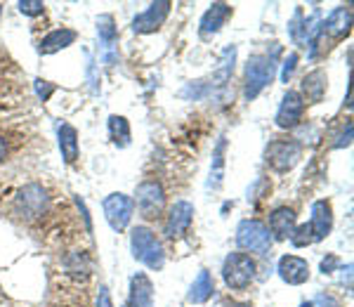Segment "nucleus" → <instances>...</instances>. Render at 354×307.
<instances>
[{
  "label": "nucleus",
  "instance_id": "obj_9",
  "mask_svg": "<svg viewBox=\"0 0 354 307\" xmlns=\"http://www.w3.org/2000/svg\"><path fill=\"white\" fill-rule=\"evenodd\" d=\"M170 8L173 3L168 0H158V3H151L149 8L145 10L142 15H137L133 19V31L135 33H153L163 26V21L168 19L170 15Z\"/></svg>",
  "mask_w": 354,
  "mask_h": 307
},
{
  "label": "nucleus",
  "instance_id": "obj_13",
  "mask_svg": "<svg viewBox=\"0 0 354 307\" xmlns=\"http://www.w3.org/2000/svg\"><path fill=\"white\" fill-rule=\"evenodd\" d=\"M295 225H298V215H295L293 208L288 206H279L274 208L270 213V234L274 239H279V241H286V239H290V234H293Z\"/></svg>",
  "mask_w": 354,
  "mask_h": 307
},
{
  "label": "nucleus",
  "instance_id": "obj_27",
  "mask_svg": "<svg viewBox=\"0 0 354 307\" xmlns=\"http://www.w3.org/2000/svg\"><path fill=\"white\" fill-rule=\"evenodd\" d=\"M312 307H342L340 300L330 293H319L317 298L312 300Z\"/></svg>",
  "mask_w": 354,
  "mask_h": 307
},
{
  "label": "nucleus",
  "instance_id": "obj_8",
  "mask_svg": "<svg viewBox=\"0 0 354 307\" xmlns=\"http://www.w3.org/2000/svg\"><path fill=\"white\" fill-rule=\"evenodd\" d=\"M133 210H135V203L128 194L116 192V194L104 198V218H106V223H109V227L113 232H123L125 227L130 225V220H133Z\"/></svg>",
  "mask_w": 354,
  "mask_h": 307
},
{
  "label": "nucleus",
  "instance_id": "obj_33",
  "mask_svg": "<svg viewBox=\"0 0 354 307\" xmlns=\"http://www.w3.org/2000/svg\"><path fill=\"white\" fill-rule=\"evenodd\" d=\"M5 156H8V142H5V138L0 135V163L5 161Z\"/></svg>",
  "mask_w": 354,
  "mask_h": 307
},
{
  "label": "nucleus",
  "instance_id": "obj_5",
  "mask_svg": "<svg viewBox=\"0 0 354 307\" xmlns=\"http://www.w3.org/2000/svg\"><path fill=\"white\" fill-rule=\"evenodd\" d=\"M274 57L270 55H253L245 64V100H255L274 78Z\"/></svg>",
  "mask_w": 354,
  "mask_h": 307
},
{
  "label": "nucleus",
  "instance_id": "obj_4",
  "mask_svg": "<svg viewBox=\"0 0 354 307\" xmlns=\"http://www.w3.org/2000/svg\"><path fill=\"white\" fill-rule=\"evenodd\" d=\"M48 203H50V196H48V192H45V187L31 182V185L21 187L19 194H17L15 213L19 215L24 223H33V220L43 218V215L48 213Z\"/></svg>",
  "mask_w": 354,
  "mask_h": 307
},
{
  "label": "nucleus",
  "instance_id": "obj_25",
  "mask_svg": "<svg viewBox=\"0 0 354 307\" xmlns=\"http://www.w3.org/2000/svg\"><path fill=\"white\" fill-rule=\"evenodd\" d=\"M97 31H100V38L104 41L106 48H111L113 38H116V28H113V19L109 15L100 17V21H97Z\"/></svg>",
  "mask_w": 354,
  "mask_h": 307
},
{
  "label": "nucleus",
  "instance_id": "obj_12",
  "mask_svg": "<svg viewBox=\"0 0 354 307\" xmlns=\"http://www.w3.org/2000/svg\"><path fill=\"white\" fill-rule=\"evenodd\" d=\"M279 277L283 281L290 283V286H300L310 279V265H307L305 258H298V255H283L279 260V267H277Z\"/></svg>",
  "mask_w": 354,
  "mask_h": 307
},
{
  "label": "nucleus",
  "instance_id": "obj_17",
  "mask_svg": "<svg viewBox=\"0 0 354 307\" xmlns=\"http://www.w3.org/2000/svg\"><path fill=\"white\" fill-rule=\"evenodd\" d=\"M324 95H326V73L322 69H314L312 73H307V76L302 78L300 97L305 102H310V104H319V102L324 100Z\"/></svg>",
  "mask_w": 354,
  "mask_h": 307
},
{
  "label": "nucleus",
  "instance_id": "obj_16",
  "mask_svg": "<svg viewBox=\"0 0 354 307\" xmlns=\"http://www.w3.org/2000/svg\"><path fill=\"white\" fill-rule=\"evenodd\" d=\"M232 17V8L227 3H213L205 15L201 17V36H210V33H218L222 26L227 24V19Z\"/></svg>",
  "mask_w": 354,
  "mask_h": 307
},
{
  "label": "nucleus",
  "instance_id": "obj_31",
  "mask_svg": "<svg viewBox=\"0 0 354 307\" xmlns=\"http://www.w3.org/2000/svg\"><path fill=\"white\" fill-rule=\"evenodd\" d=\"M335 265H338V258H335V255H328V258L322 260V272H324V275H330Z\"/></svg>",
  "mask_w": 354,
  "mask_h": 307
},
{
  "label": "nucleus",
  "instance_id": "obj_24",
  "mask_svg": "<svg viewBox=\"0 0 354 307\" xmlns=\"http://www.w3.org/2000/svg\"><path fill=\"white\" fill-rule=\"evenodd\" d=\"M290 243H293L295 248H305V246H312V243H317V239L312 234V227L310 225H300L293 230V234H290Z\"/></svg>",
  "mask_w": 354,
  "mask_h": 307
},
{
  "label": "nucleus",
  "instance_id": "obj_23",
  "mask_svg": "<svg viewBox=\"0 0 354 307\" xmlns=\"http://www.w3.org/2000/svg\"><path fill=\"white\" fill-rule=\"evenodd\" d=\"M225 147H227V142H225V138H222L218 142V149H215L213 170H210V185L213 187H220V182H222V168H225V158H222V154H225Z\"/></svg>",
  "mask_w": 354,
  "mask_h": 307
},
{
  "label": "nucleus",
  "instance_id": "obj_30",
  "mask_svg": "<svg viewBox=\"0 0 354 307\" xmlns=\"http://www.w3.org/2000/svg\"><path fill=\"white\" fill-rule=\"evenodd\" d=\"M97 307H113L111 303V293L106 286H100V295H97Z\"/></svg>",
  "mask_w": 354,
  "mask_h": 307
},
{
  "label": "nucleus",
  "instance_id": "obj_21",
  "mask_svg": "<svg viewBox=\"0 0 354 307\" xmlns=\"http://www.w3.org/2000/svg\"><path fill=\"white\" fill-rule=\"evenodd\" d=\"M215 291V283H213V277H210V272H198V277L194 279L192 288H189V295H187V300L194 305H201L205 300L213 295Z\"/></svg>",
  "mask_w": 354,
  "mask_h": 307
},
{
  "label": "nucleus",
  "instance_id": "obj_14",
  "mask_svg": "<svg viewBox=\"0 0 354 307\" xmlns=\"http://www.w3.org/2000/svg\"><path fill=\"white\" fill-rule=\"evenodd\" d=\"M312 227V234L317 241H322L324 236L330 234V230H333V210H330V203L328 201H317L312 206V218L310 223Z\"/></svg>",
  "mask_w": 354,
  "mask_h": 307
},
{
  "label": "nucleus",
  "instance_id": "obj_15",
  "mask_svg": "<svg viewBox=\"0 0 354 307\" xmlns=\"http://www.w3.org/2000/svg\"><path fill=\"white\" fill-rule=\"evenodd\" d=\"M153 303V283L145 272H137L130 281V300L128 307H151Z\"/></svg>",
  "mask_w": 354,
  "mask_h": 307
},
{
  "label": "nucleus",
  "instance_id": "obj_6",
  "mask_svg": "<svg viewBox=\"0 0 354 307\" xmlns=\"http://www.w3.org/2000/svg\"><path fill=\"white\" fill-rule=\"evenodd\" d=\"M236 243L239 248H243L248 253L265 255L272 248V234L267 230V225L260 223V220H241L236 227Z\"/></svg>",
  "mask_w": 354,
  "mask_h": 307
},
{
  "label": "nucleus",
  "instance_id": "obj_22",
  "mask_svg": "<svg viewBox=\"0 0 354 307\" xmlns=\"http://www.w3.org/2000/svg\"><path fill=\"white\" fill-rule=\"evenodd\" d=\"M109 138L116 147H128L130 145V126L123 116H111L109 118Z\"/></svg>",
  "mask_w": 354,
  "mask_h": 307
},
{
  "label": "nucleus",
  "instance_id": "obj_28",
  "mask_svg": "<svg viewBox=\"0 0 354 307\" xmlns=\"http://www.w3.org/2000/svg\"><path fill=\"white\" fill-rule=\"evenodd\" d=\"M295 64H298V55H288V59L283 62V71H281V81L283 83H288L290 81V76H293V71H295Z\"/></svg>",
  "mask_w": 354,
  "mask_h": 307
},
{
  "label": "nucleus",
  "instance_id": "obj_1",
  "mask_svg": "<svg viewBox=\"0 0 354 307\" xmlns=\"http://www.w3.org/2000/svg\"><path fill=\"white\" fill-rule=\"evenodd\" d=\"M130 248H133L135 260H140L142 265H147L153 272L163 270L165 251L149 227H135L133 234H130Z\"/></svg>",
  "mask_w": 354,
  "mask_h": 307
},
{
  "label": "nucleus",
  "instance_id": "obj_19",
  "mask_svg": "<svg viewBox=\"0 0 354 307\" xmlns=\"http://www.w3.org/2000/svg\"><path fill=\"white\" fill-rule=\"evenodd\" d=\"M73 41H76V31H73V28H55V31H50L48 36L41 41V45H38V53L41 55L59 53V50L68 48Z\"/></svg>",
  "mask_w": 354,
  "mask_h": 307
},
{
  "label": "nucleus",
  "instance_id": "obj_32",
  "mask_svg": "<svg viewBox=\"0 0 354 307\" xmlns=\"http://www.w3.org/2000/svg\"><path fill=\"white\" fill-rule=\"evenodd\" d=\"M350 142H352V123H350V126H347L345 133L340 135V142H335V147H338V149H340V147H347V145H350Z\"/></svg>",
  "mask_w": 354,
  "mask_h": 307
},
{
  "label": "nucleus",
  "instance_id": "obj_2",
  "mask_svg": "<svg viewBox=\"0 0 354 307\" xmlns=\"http://www.w3.org/2000/svg\"><path fill=\"white\" fill-rule=\"evenodd\" d=\"M258 265L248 253H230L222 263V279L232 291H243L255 279Z\"/></svg>",
  "mask_w": 354,
  "mask_h": 307
},
{
  "label": "nucleus",
  "instance_id": "obj_29",
  "mask_svg": "<svg viewBox=\"0 0 354 307\" xmlns=\"http://www.w3.org/2000/svg\"><path fill=\"white\" fill-rule=\"evenodd\" d=\"M36 93H38V97H41L43 102H48L50 95L55 93V85H50L48 81H41V78H38V81H36Z\"/></svg>",
  "mask_w": 354,
  "mask_h": 307
},
{
  "label": "nucleus",
  "instance_id": "obj_3",
  "mask_svg": "<svg viewBox=\"0 0 354 307\" xmlns=\"http://www.w3.org/2000/svg\"><path fill=\"white\" fill-rule=\"evenodd\" d=\"M300 156H302V147L293 138L272 140L265 149V163L274 173H288V170H293L298 166Z\"/></svg>",
  "mask_w": 354,
  "mask_h": 307
},
{
  "label": "nucleus",
  "instance_id": "obj_35",
  "mask_svg": "<svg viewBox=\"0 0 354 307\" xmlns=\"http://www.w3.org/2000/svg\"><path fill=\"white\" fill-rule=\"evenodd\" d=\"M300 307H312V303H302Z\"/></svg>",
  "mask_w": 354,
  "mask_h": 307
},
{
  "label": "nucleus",
  "instance_id": "obj_26",
  "mask_svg": "<svg viewBox=\"0 0 354 307\" xmlns=\"http://www.w3.org/2000/svg\"><path fill=\"white\" fill-rule=\"evenodd\" d=\"M17 8H19V12L26 15V17H38V15H43L45 5L41 3V0H21Z\"/></svg>",
  "mask_w": 354,
  "mask_h": 307
},
{
  "label": "nucleus",
  "instance_id": "obj_10",
  "mask_svg": "<svg viewBox=\"0 0 354 307\" xmlns=\"http://www.w3.org/2000/svg\"><path fill=\"white\" fill-rule=\"evenodd\" d=\"M302 116H305V100L300 97V93L288 90L281 100V106L277 111V126L283 130H290L295 126H300Z\"/></svg>",
  "mask_w": 354,
  "mask_h": 307
},
{
  "label": "nucleus",
  "instance_id": "obj_34",
  "mask_svg": "<svg viewBox=\"0 0 354 307\" xmlns=\"http://www.w3.org/2000/svg\"><path fill=\"white\" fill-rule=\"evenodd\" d=\"M232 307H253V305H248V303H243V305H239V303H234Z\"/></svg>",
  "mask_w": 354,
  "mask_h": 307
},
{
  "label": "nucleus",
  "instance_id": "obj_20",
  "mask_svg": "<svg viewBox=\"0 0 354 307\" xmlns=\"http://www.w3.org/2000/svg\"><path fill=\"white\" fill-rule=\"evenodd\" d=\"M57 138H59V151L62 156H64V161L71 166V163L78 161V133L73 126H68V123H62L59 128H57Z\"/></svg>",
  "mask_w": 354,
  "mask_h": 307
},
{
  "label": "nucleus",
  "instance_id": "obj_18",
  "mask_svg": "<svg viewBox=\"0 0 354 307\" xmlns=\"http://www.w3.org/2000/svg\"><path fill=\"white\" fill-rule=\"evenodd\" d=\"M352 26V10L350 8H335L328 15V19L322 24V33H328L333 38H342L350 33Z\"/></svg>",
  "mask_w": 354,
  "mask_h": 307
},
{
  "label": "nucleus",
  "instance_id": "obj_7",
  "mask_svg": "<svg viewBox=\"0 0 354 307\" xmlns=\"http://www.w3.org/2000/svg\"><path fill=\"white\" fill-rule=\"evenodd\" d=\"M135 206L145 220H156L165 208V192L156 180H145L135 189Z\"/></svg>",
  "mask_w": 354,
  "mask_h": 307
},
{
  "label": "nucleus",
  "instance_id": "obj_11",
  "mask_svg": "<svg viewBox=\"0 0 354 307\" xmlns=\"http://www.w3.org/2000/svg\"><path fill=\"white\" fill-rule=\"evenodd\" d=\"M194 220V206L189 201H175V206L170 208L168 220H165V236L168 239H182L189 232Z\"/></svg>",
  "mask_w": 354,
  "mask_h": 307
}]
</instances>
